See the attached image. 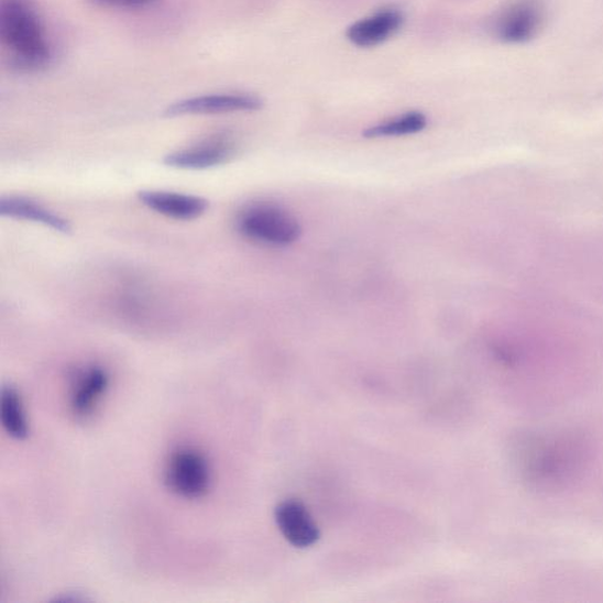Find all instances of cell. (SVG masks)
Listing matches in <instances>:
<instances>
[{
	"label": "cell",
	"instance_id": "obj_3",
	"mask_svg": "<svg viewBox=\"0 0 603 603\" xmlns=\"http://www.w3.org/2000/svg\"><path fill=\"white\" fill-rule=\"evenodd\" d=\"M237 228L245 239L276 248L296 243L302 234L296 217L286 208L272 202L245 206L238 213Z\"/></svg>",
	"mask_w": 603,
	"mask_h": 603
},
{
	"label": "cell",
	"instance_id": "obj_8",
	"mask_svg": "<svg viewBox=\"0 0 603 603\" xmlns=\"http://www.w3.org/2000/svg\"><path fill=\"white\" fill-rule=\"evenodd\" d=\"M139 199L147 209L176 221L196 220L209 209L206 198L171 191L144 190Z\"/></svg>",
	"mask_w": 603,
	"mask_h": 603
},
{
	"label": "cell",
	"instance_id": "obj_11",
	"mask_svg": "<svg viewBox=\"0 0 603 603\" xmlns=\"http://www.w3.org/2000/svg\"><path fill=\"white\" fill-rule=\"evenodd\" d=\"M0 215L10 219L40 223L64 234L73 231L72 224L63 217L24 197L10 196L0 199Z\"/></svg>",
	"mask_w": 603,
	"mask_h": 603
},
{
	"label": "cell",
	"instance_id": "obj_6",
	"mask_svg": "<svg viewBox=\"0 0 603 603\" xmlns=\"http://www.w3.org/2000/svg\"><path fill=\"white\" fill-rule=\"evenodd\" d=\"M262 99L248 94H219L180 100L165 110L167 117L193 114H220L262 109Z\"/></svg>",
	"mask_w": 603,
	"mask_h": 603
},
{
	"label": "cell",
	"instance_id": "obj_5",
	"mask_svg": "<svg viewBox=\"0 0 603 603\" xmlns=\"http://www.w3.org/2000/svg\"><path fill=\"white\" fill-rule=\"evenodd\" d=\"M237 151L228 136H216L165 156L164 163L174 169L207 171L228 163Z\"/></svg>",
	"mask_w": 603,
	"mask_h": 603
},
{
	"label": "cell",
	"instance_id": "obj_14",
	"mask_svg": "<svg viewBox=\"0 0 603 603\" xmlns=\"http://www.w3.org/2000/svg\"><path fill=\"white\" fill-rule=\"evenodd\" d=\"M0 417L7 432L15 440L28 437V421L21 396L13 387H4L0 397Z\"/></svg>",
	"mask_w": 603,
	"mask_h": 603
},
{
	"label": "cell",
	"instance_id": "obj_15",
	"mask_svg": "<svg viewBox=\"0 0 603 603\" xmlns=\"http://www.w3.org/2000/svg\"><path fill=\"white\" fill-rule=\"evenodd\" d=\"M90 2L106 8H141L154 0H90Z\"/></svg>",
	"mask_w": 603,
	"mask_h": 603
},
{
	"label": "cell",
	"instance_id": "obj_2",
	"mask_svg": "<svg viewBox=\"0 0 603 603\" xmlns=\"http://www.w3.org/2000/svg\"><path fill=\"white\" fill-rule=\"evenodd\" d=\"M0 37L17 68L36 72L52 59V47L40 17L28 0H4L0 10Z\"/></svg>",
	"mask_w": 603,
	"mask_h": 603
},
{
	"label": "cell",
	"instance_id": "obj_13",
	"mask_svg": "<svg viewBox=\"0 0 603 603\" xmlns=\"http://www.w3.org/2000/svg\"><path fill=\"white\" fill-rule=\"evenodd\" d=\"M428 125L427 116L420 111H412L395 117V119L368 128L363 136L368 140L391 139L415 135Z\"/></svg>",
	"mask_w": 603,
	"mask_h": 603
},
{
	"label": "cell",
	"instance_id": "obj_12",
	"mask_svg": "<svg viewBox=\"0 0 603 603\" xmlns=\"http://www.w3.org/2000/svg\"><path fill=\"white\" fill-rule=\"evenodd\" d=\"M109 377L102 368L92 366L81 373L72 395V409L76 416L87 417L95 410L105 395Z\"/></svg>",
	"mask_w": 603,
	"mask_h": 603
},
{
	"label": "cell",
	"instance_id": "obj_10",
	"mask_svg": "<svg viewBox=\"0 0 603 603\" xmlns=\"http://www.w3.org/2000/svg\"><path fill=\"white\" fill-rule=\"evenodd\" d=\"M405 22L397 9H383L350 25L347 39L359 47H374L392 39Z\"/></svg>",
	"mask_w": 603,
	"mask_h": 603
},
{
	"label": "cell",
	"instance_id": "obj_1",
	"mask_svg": "<svg viewBox=\"0 0 603 603\" xmlns=\"http://www.w3.org/2000/svg\"><path fill=\"white\" fill-rule=\"evenodd\" d=\"M517 452L526 480L545 489L571 481L588 460V448L571 434L533 435Z\"/></svg>",
	"mask_w": 603,
	"mask_h": 603
},
{
	"label": "cell",
	"instance_id": "obj_9",
	"mask_svg": "<svg viewBox=\"0 0 603 603\" xmlns=\"http://www.w3.org/2000/svg\"><path fill=\"white\" fill-rule=\"evenodd\" d=\"M542 23V9L535 0H522L502 14L496 35L507 43H524L536 35Z\"/></svg>",
	"mask_w": 603,
	"mask_h": 603
},
{
	"label": "cell",
	"instance_id": "obj_7",
	"mask_svg": "<svg viewBox=\"0 0 603 603\" xmlns=\"http://www.w3.org/2000/svg\"><path fill=\"white\" fill-rule=\"evenodd\" d=\"M275 518L282 535L294 547L308 548L320 539V529L297 500L283 501L275 511Z\"/></svg>",
	"mask_w": 603,
	"mask_h": 603
},
{
	"label": "cell",
	"instance_id": "obj_4",
	"mask_svg": "<svg viewBox=\"0 0 603 603\" xmlns=\"http://www.w3.org/2000/svg\"><path fill=\"white\" fill-rule=\"evenodd\" d=\"M165 482L167 487L183 497L204 496L210 483L208 462L196 450L180 449L167 462Z\"/></svg>",
	"mask_w": 603,
	"mask_h": 603
}]
</instances>
